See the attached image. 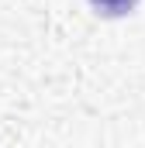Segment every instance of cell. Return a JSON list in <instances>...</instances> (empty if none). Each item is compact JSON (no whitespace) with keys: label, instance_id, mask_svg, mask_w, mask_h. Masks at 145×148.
I'll return each instance as SVG.
<instances>
[{"label":"cell","instance_id":"obj_1","mask_svg":"<svg viewBox=\"0 0 145 148\" xmlns=\"http://www.w3.org/2000/svg\"><path fill=\"white\" fill-rule=\"evenodd\" d=\"M90 7L104 17H121V14H131L138 7V0H90Z\"/></svg>","mask_w":145,"mask_h":148}]
</instances>
